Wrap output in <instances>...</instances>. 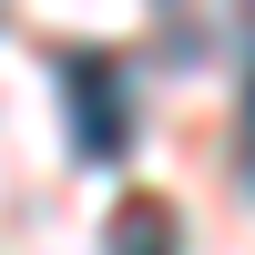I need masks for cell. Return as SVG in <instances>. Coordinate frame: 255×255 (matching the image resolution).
<instances>
[{"label":"cell","mask_w":255,"mask_h":255,"mask_svg":"<svg viewBox=\"0 0 255 255\" xmlns=\"http://www.w3.org/2000/svg\"><path fill=\"white\" fill-rule=\"evenodd\" d=\"M245 31H255V0H245Z\"/></svg>","instance_id":"obj_4"},{"label":"cell","mask_w":255,"mask_h":255,"mask_svg":"<svg viewBox=\"0 0 255 255\" xmlns=\"http://www.w3.org/2000/svg\"><path fill=\"white\" fill-rule=\"evenodd\" d=\"M113 255H174V204H163V194H133L113 215Z\"/></svg>","instance_id":"obj_2"},{"label":"cell","mask_w":255,"mask_h":255,"mask_svg":"<svg viewBox=\"0 0 255 255\" xmlns=\"http://www.w3.org/2000/svg\"><path fill=\"white\" fill-rule=\"evenodd\" d=\"M61 102H72V153L82 163H123L133 153V82L113 51H61Z\"/></svg>","instance_id":"obj_1"},{"label":"cell","mask_w":255,"mask_h":255,"mask_svg":"<svg viewBox=\"0 0 255 255\" xmlns=\"http://www.w3.org/2000/svg\"><path fill=\"white\" fill-rule=\"evenodd\" d=\"M245 174H255V82H245Z\"/></svg>","instance_id":"obj_3"}]
</instances>
